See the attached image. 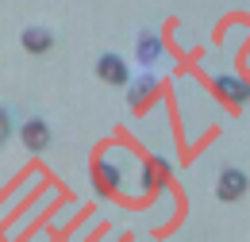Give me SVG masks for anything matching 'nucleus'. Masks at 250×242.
Here are the masks:
<instances>
[{"label": "nucleus", "instance_id": "obj_1", "mask_svg": "<svg viewBox=\"0 0 250 242\" xmlns=\"http://www.w3.org/2000/svg\"><path fill=\"white\" fill-rule=\"evenodd\" d=\"M250 188V177L243 173V169H235V165H227V169H219L216 177V196L223 200V204H235V200H243Z\"/></svg>", "mask_w": 250, "mask_h": 242}, {"label": "nucleus", "instance_id": "obj_2", "mask_svg": "<svg viewBox=\"0 0 250 242\" xmlns=\"http://www.w3.org/2000/svg\"><path fill=\"white\" fill-rule=\"evenodd\" d=\"M96 77L104 81V85H131V69H127V61L120 54H100L96 58Z\"/></svg>", "mask_w": 250, "mask_h": 242}, {"label": "nucleus", "instance_id": "obj_3", "mask_svg": "<svg viewBox=\"0 0 250 242\" xmlns=\"http://www.w3.org/2000/svg\"><path fill=\"white\" fill-rule=\"evenodd\" d=\"M154 96H158V77H154V73L131 77V85H127V100H131L135 112H146V104H150Z\"/></svg>", "mask_w": 250, "mask_h": 242}, {"label": "nucleus", "instance_id": "obj_4", "mask_svg": "<svg viewBox=\"0 0 250 242\" xmlns=\"http://www.w3.org/2000/svg\"><path fill=\"white\" fill-rule=\"evenodd\" d=\"M20 142H23L31 154H42L46 146H50V123L39 120V116H35V120H27L23 127H20Z\"/></svg>", "mask_w": 250, "mask_h": 242}, {"label": "nucleus", "instance_id": "obj_5", "mask_svg": "<svg viewBox=\"0 0 250 242\" xmlns=\"http://www.w3.org/2000/svg\"><path fill=\"white\" fill-rule=\"evenodd\" d=\"M212 89H216V96H223L227 104H247L250 100V85L247 81H239V77H231V73H219L216 81H212Z\"/></svg>", "mask_w": 250, "mask_h": 242}, {"label": "nucleus", "instance_id": "obj_6", "mask_svg": "<svg viewBox=\"0 0 250 242\" xmlns=\"http://www.w3.org/2000/svg\"><path fill=\"white\" fill-rule=\"evenodd\" d=\"M20 42H23V50H27V54H50V46H54V31L35 23V27H23Z\"/></svg>", "mask_w": 250, "mask_h": 242}, {"label": "nucleus", "instance_id": "obj_7", "mask_svg": "<svg viewBox=\"0 0 250 242\" xmlns=\"http://www.w3.org/2000/svg\"><path fill=\"white\" fill-rule=\"evenodd\" d=\"M162 58V39H158L154 31H139V61L143 65H154Z\"/></svg>", "mask_w": 250, "mask_h": 242}, {"label": "nucleus", "instance_id": "obj_8", "mask_svg": "<svg viewBox=\"0 0 250 242\" xmlns=\"http://www.w3.org/2000/svg\"><path fill=\"white\" fill-rule=\"evenodd\" d=\"M93 181H96V188H104V192H116V188H120V169H116L112 161H96Z\"/></svg>", "mask_w": 250, "mask_h": 242}, {"label": "nucleus", "instance_id": "obj_9", "mask_svg": "<svg viewBox=\"0 0 250 242\" xmlns=\"http://www.w3.org/2000/svg\"><path fill=\"white\" fill-rule=\"evenodd\" d=\"M8 139H12V112L0 104V146H4Z\"/></svg>", "mask_w": 250, "mask_h": 242}]
</instances>
